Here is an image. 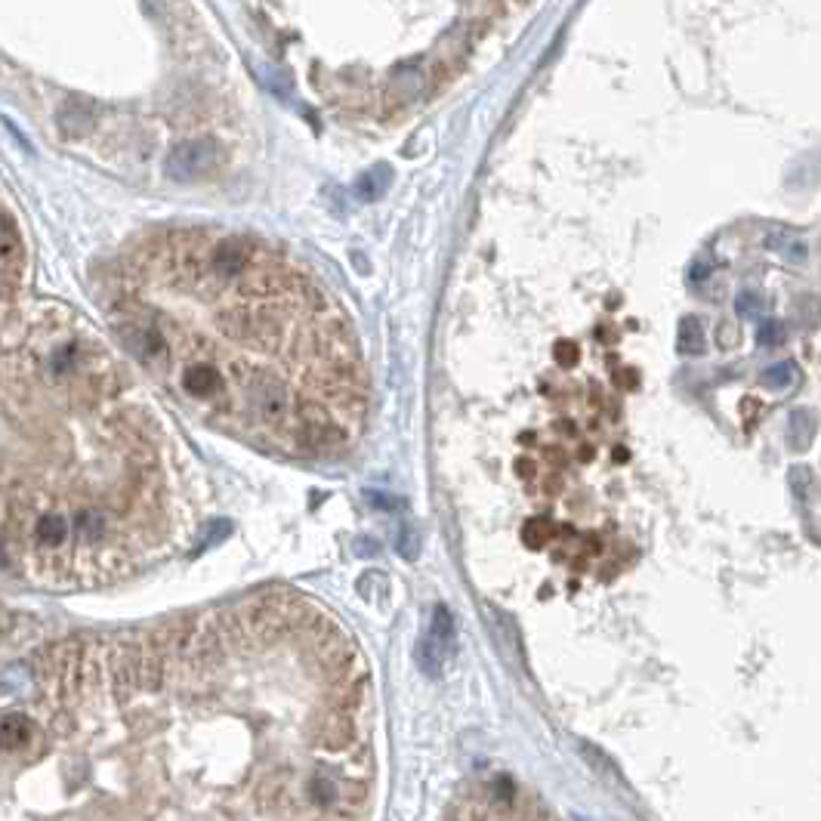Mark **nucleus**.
Segmentation results:
<instances>
[{"instance_id": "obj_3", "label": "nucleus", "mask_w": 821, "mask_h": 821, "mask_svg": "<svg viewBox=\"0 0 821 821\" xmlns=\"http://www.w3.org/2000/svg\"><path fill=\"white\" fill-rule=\"evenodd\" d=\"M451 645H454V627H451V618H448V612L445 608H436V618H433V627H429V637L423 642V652H421V662L426 670H439L445 658H448V652H451Z\"/></svg>"}, {"instance_id": "obj_4", "label": "nucleus", "mask_w": 821, "mask_h": 821, "mask_svg": "<svg viewBox=\"0 0 821 821\" xmlns=\"http://www.w3.org/2000/svg\"><path fill=\"white\" fill-rule=\"evenodd\" d=\"M60 127L65 133H84L93 124V105L84 100H68L60 108Z\"/></svg>"}, {"instance_id": "obj_7", "label": "nucleus", "mask_w": 821, "mask_h": 821, "mask_svg": "<svg viewBox=\"0 0 821 821\" xmlns=\"http://www.w3.org/2000/svg\"><path fill=\"white\" fill-rule=\"evenodd\" d=\"M757 341H760V346H775V343L784 341V328L775 324V321H766L760 328V334H757Z\"/></svg>"}, {"instance_id": "obj_5", "label": "nucleus", "mask_w": 821, "mask_h": 821, "mask_svg": "<svg viewBox=\"0 0 821 821\" xmlns=\"http://www.w3.org/2000/svg\"><path fill=\"white\" fill-rule=\"evenodd\" d=\"M677 346L682 356H698L704 349V331L695 319H682L680 331H677Z\"/></svg>"}, {"instance_id": "obj_1", "label": "nucleus", "mask_w": 821, "mask_h": 821, "mask_svg": "<svg viewBox=\"0 0 821 821\" xmlns=\"http://www.w3.org/2000/svg\"><path fill=\"white\" fill-rule=\"evenodd\" d=\"M155 272L201 324L127 321L120 337L145 364L177 371L185 399L272 454L331 461L368 421V374L352 321L334 294L275 247L241 235H174Z\"/></svg>"}, {"instance_id": "obj_2", "label": "nucleus", "mask_w": 821, "mask_h": 821, "mask_svg": "<svg viewBox=\"0 0 821 821\" xmlns=\"http://www.w3.org/2000/svg\"><path fill=\"white\" fill-rule=\"evenodd\" d=\"M217 164V149L214 142H182L167 158V174L174 180H198Z\"/></svg>"}, {"instance_id": "obj_8", "label": "nucleus", "mask_w": 821, "mask_h": 821, "mask_svg": "<svg viewBox=\"0 0 821 821\" xmlns=\"http://www.w3.org/2000/svg\"><path fill=\"white\" fill-rule=\"evenodd\" d=\"M16 244H20V235H16V229H13V222L0 220V254H10Z\"/></svg>"}, {"instance_id": "obj_6", "label": "nucleus", "mask_w": 821, "mask_h": 821, "mask_svg": "<svg viewBox=\"0 0 821 821\" xmlns=\"http://www.w3.org/2000/svg\"><path fill=\"white\" fill-rule=\"evenodd\" d=\"M68 538V522L62 516H47L38 522V541L47 547H60Z\"/></svg>"}]
</instances>
